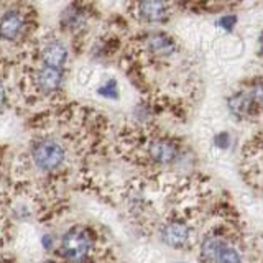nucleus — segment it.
<instances>
[{
  "instance_id": "f257e3e1",
  "label": "nucleus",
  "mask_w": 263,
  "mask_h": 263,
  "mask_svg": "<svg viewBox=\"0 0 263 263\" xmlns=\"http://www.w3.org/2000/svg\"><path fill=\"white\" fill-rule=\"evenodd\" d=\"M92 247V238L89 232L82 227H72L69 232H66L61 242V253L66 260L82 261Z\"/></svg>"
},
{
  "instance_id": "f03ea898",
  "label": "nucleus",
  "mask_w": 263,
  "mask_h": 263,
  "mask_svg": "<svg viewBox=\"0 0 263 263\" xmlns=\"http://www.w3.org/2000/svg\"><path fill=\"white\" fill-rule=\"evenodd\" d=\"M33 161L43 171H53L64 161L63 146L54 140H43L33 148Z\"/></svg>"
},
{
  "instance_id": "7ed1b4c3",
  "label": "nucleus",
  "mask_w": 263,
  "mask_h": 263,
  "mask_svg": "<svg viewBox=\"0 0 263 263\" xmlns=\"http://www.w3.org/2000/svg\"><path fill=\"white\" fill-rule=\"evenodd\" d=\"M189 234H191V229H189L186 222L173 220V222H168L166 226H163L161 240L168 247L179 249V247H184L186 242L189 240Z\"/></svg>"
},
{
  "instance_id": "20e7f679",
  "label": "nucleus",
  "mask_w": 263,
  "mask_h": 263,
  "mask_svg": "<svg viewBox=\"0 0 263 263\" xmlns=\"http://www.w3.org/2000/svg\"><path fill=\"white\" fill-rule=\"evenodd\" d=\"M148 155L155 163L170 164L178 158V148L176 145L164 138H156L148 146Z\"/></svg>"
},
{
  "instance_id": "39448f33",
  "label": "nucleus",
  "mask_w": 263,
  "mask_h": 263,
  "mask_svg": "<svg viewBox=\"0 0 263 263\" xmlns=\"http://www.w3.org/2000/svg\"><path fill=\"white\" fill-rule=\"evenodd\" d=\"M61 81H63L61 68H53V66H45L36 76V82L40 89L46 94L54 92V90L61 86Z\"/></svg>"
},
{
  "instance_id": "423d86ee",
  "label": "nucleus",
  "mask_w": 263,
  "mask_h": 263,
  "mask_svg": "<svg viewBox=\"0 0 263 263\" xmlns=\"http://www.w3.org/2000/svg\"><path fill=\"white\" fill-rule=\"evenodd\" d=\"M23 28V18L20 13L8 12L0 20V36L4 40H15Z\"/></svg>"
},
{
  "instance_id": "0eeeda50",
  "label": "nucleus",
  "mask_w": 263,
  "mask_h": 263,
  "mask_svg": "<svg viewBox=\"0 0 263 263\" xmlns=\"http://www.w3.org/2000/svg\"><path fill=\"white\" fill-rule=\"evenodd\" d=\"M138 13L146 22H158L166 13V5L163 0H140Z\"/></svg>"
},
{
  "instance_id": "6e6552de",
  "label": "nucleus",
  "mask_w": 263,
  "mask_h": 263,
  "mask_svg": "<svg viewBox=\"0 0 263 263\" xmlns=\"http://www.w3.org/2000/svg\"><path fill=\"white\" fill-rule=\"evenodd\" d=\"M66 58H68V51H66V48L61 43H58V41H51V43L46 45L43 49V61L46 66L61 68L66 63Z\"/></svg>"
},
{
  "instance_id": "1a4fd4ad",
  "label": "nucleus",
  "mask_w": 263,
  "mask_h": 263,
  "mask_svg": "<svg viewBox=\"0 0 263 263\" xmlns=\"http://www.w3.org/2000/svg\"><path fill=\"white\" fill-rule=\"evenodd\" d=\"M226 247V242L217 235H208L201 243V255L205 261H216L220 250Z\"/></svg>"
},
{
  "instance_id": "9d476101",
  "label": "nucleus",
  "mask_w": 263,
  "mask_h": 263,
  "mask_svg": "<svg viewBox=\"0 0 263 263\" xmlns=\"http://www.w3.org/2000/svg\"><path fill=\"white\" fill-rule=\"evenodd\" d=\"M253 97H249L245 94H235L229 99V109L234 115H243L250 110Z\"/></svg>"
},
{
  "instance_id": "9b49d317",
  "label": "nucleus",
  "mask_w": 263,
  "mask_h": 263,
  "mask_svg": "<svg viewBox=\"0 0 263 263\" xmlns=\"http://www.w3.org/2000/svg\"><path fill=\"white\" fill-rule=\"evenodd\" d=\"M150 49L156 54H170L175 49V45H173V41L168 36L155 35L150 38Z\"/></svg>"
},
{
  "instance_id": "f8f14e48",
  "label": "nucleus",
  "mask_w": 263,
  "mask_h": 263,
  "mask_svg": "<svg viewBox=\"0 0 263 263\" xmlns=\"http://www.w3.org/2000/svg\"><path fill=\"white\" fill-rule=\"evenodd\" d=\"M217 261L219 263H242V257L235 249H232V247H224L219 253Z\"/></svg>"
},
{
  "instance_id": "ddd939ff",
  "label": "nucleus",
  "mask_w": 263,
  "mask_h": 263,
  "mask_svg": "<svg viewBox=\"0 0 263 263\" xmlns=\"http://www.w3.org/2000/svg\"><path fill=\"white\" fill-rule=\"evenodd\" d=\"M99 94L104 96V97H112V99H115V97H117V94H119L117 92V82H115V81H109L104 87L99 89Z\"/></svg>"
},
{
  "instance_id": "4468645a",
  "label": "nucleus",
  "mask_w": 263,
  "mask_h": 263,
  "mask_svg": "<svg viewBox=\"0 0 263 263\" xmlns=\"http://www.w3.org/2000/svg\"><path fill=\"white\" fill-rule=\"evenodd\" d=\"M214 145H216L217 148H220V150H226V148H229L230 137H229L227 132H220V134H217L216 137H214Z\"/></svg>"
},
{
  "instance_id": "2eb2a0df",
  "label": "nucleus",
  "mask_w": 263,
  "mask_h": 263,
  "mask_svg": "<svg viewBox=\"0 0 263 263\" xmlns=\"http://www.w3.org/2000/svg\"><path fill=\"white\" fill-rule=\"evenodd\" d=\"M235 23H237V18H235L234 15H230V16H224V18L220 20V25H222V27H224L226 30H229V31L235 27Z\"/></svg>"
},
{
  "instance_id": "dca6fc26",
  "label": "nucleus",
  "mask_w": 263,
  "mask_h": 263,
  "mask_svg": "<svg viewBox=\"0 0 263 263\" xmlns=\"http://www.w3.org/2000/svg\"><path fill=\"white\" fill-rule=\"evenodd\" d=\"M41 243H43V247H45L46 250H49V249H51V245H53L51 237H49V235H43V237H41Z\"/></svg>"
},
{
  "instance_id": "f3484780",
  "label": "nucleus",
  "mask_w": 263,
  "mask_h": 263,
  "mask_svg": "<svg viewBox=\"0 0 263 263\" xmlns=\"http://www.w3.org/2000/svg\"><path fill=\"white\" fill-rule=\"evenodd\" d=\"M5 102V89H4V84L0 82V107Z\"/></svg>"
}]
</instances>
